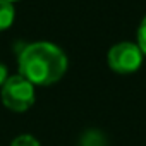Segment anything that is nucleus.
<instances>
[{"label": "nucleus", "instance_id": "1", "mask_svg": "<svg viewBox=\"0 0 146 146\" xmlns=\"http://www.w3.org/2000/svg\"><path fill=\"white\" fill-rule=\"evenodd\" d=\"M19 76L36 86H48L60 81L67 70L65 53L53 43L36 41L26 45L17 57Z\"/></svg>", "mask_w": 146, "mask_h": 146}, {"label": "nucleus", "instance_id": "2", "mask_svg": "<svg viewBox=\"0 0 146 146\" xmlns=\"http://www.w3.org/2000/svg\"><path fill=\"white\" fill-rule=\"evenodd\" d=\"M2 103L12 112H26L35 103V84L23 76H11L2 86Z\"/></svg>", "mask_w": 146, "mask_h": 146}, {"label": "nucleus", "instance_id": "3", "mask_svg": "<svg viewBox=\"0 0 146 146\" xmlns=\"http://www.w3.org/2000/svg\"><path fill=\"white\" fill-rule=\"evenodd\" d=\"M143 52L137 43L120 41L108 52V65L117 74H132L141 67Z\"/></svg>", "mask_w": 146, "mask_h": 146}, {"label": "nucleus", "instance_id": "4", "mask_svg": "<svg viewBox=\"0 0 146 146\" xmlns=\"http://www.w3.org/2000/svg\"><path fill=\"white\" fill-rule=\"evenodd\" d=\"M14 17H16V11H14L12 2L0 0V31L11 28L14 23Z\"/></svg>", "mask_w": 146, "mask_h": 146}, {"label": "nucleus", "instance_id": "5", "mask_svg": "<svg viewBox=\"0 0 146 146\" xmlns=\"http://www.w3.org/2000/svg\"><path fill=\"white\" fill-rule=\"evenodd\" d=\"M11 146H40V143H38L36 137H33L29 134H21L12 141Z\"/></svg>", "mask_w": 146, "mask_h": 146}, {"label": "nucleus", "instance_id": "6", "mask_svg": "<svg viewBox=\"0 0 146 146\" xmlns=\"http://www.w3.org/2000/svg\"><path fill=\"white\" fill-rule=\"evenodd\" d=\"M137 46L141 48L143 55H146V16L143 17V21L137 28Z\"/></svg>", "mask_w": 146, "mask_h": 146}, {"label": "nucleus", "instance_id": "7", "mask_svg": "<svg viewBox=\"0 0 146 146\" xmlns=\"http://www.w3.org/2000/svg\"><path fill=\"white\" fill-rule=\"evenodd\" d=\"M9 79V74H7V67L0 62V88L5 84V81Z\"/></svg>", "mask_w": 146, "mask_h": 146}, {"label": "nucleus", "instance_id": "8", "mask_svg": "<svg viewBox=\"0 0 146 146\" xmlns=\"http://www.w3.org/2000/svg\"><path fill=\"white\" fill-rule=\"evenodd\" d=\"M9 2H17V0H9Z\"/></svg>", "mask_w": 146, "mask_h": 146}]
</instances>
